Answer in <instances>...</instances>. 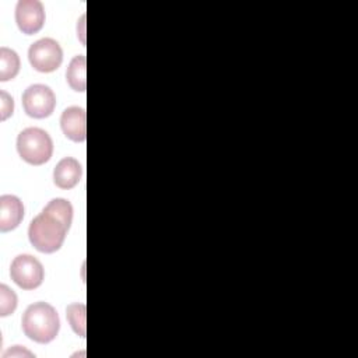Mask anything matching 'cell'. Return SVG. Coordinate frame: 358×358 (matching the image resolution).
<instances>
[{
  "label": "cell",
  "mask_w": 358,
  "mask_h": 358,
  "mask_svg": "<svg viewBox=\"0 0 358 358\" xmlns=\"http://www.w3.org/2000/svg\"><path fill=\"white\" fill-rule=\"evenodd\" d=\"M71 221V203L62 197L52 199L29 222L28 238L31 245L42 253L57 252L64 243Z\"/></svg>",
  "instance_id": "1"
},
{
  "label": "cell",
  "mask_w": 358,
  "mask_h": 358,
  "mask_svg": "<svg viewBox=\"0 0 358 358\" xmlns=\"http://www.w3.org/2000/svg\"><path fill=\"white\" fill-rule=\"evenodd\" d=\"M24 334L39 344L53 341L60 330V319L56 309L48 302L29 305L21 319Z\"/></svg>",
  "instance_id": "2"
},
{
  "label": "cell",
  "mask_w": 358,
  "mask_h": 358,
  "mask_svg": "<svg viewBox=\"0 0 358 358\" xmlns=\"http://www.w3.org/2000/svg\"><path fill=\"white\" fill-rule=\"evenodd\" d=\"M17 151L25 162L43 165L52 158L53 141L43 129L27 127L17 137Z\"/></svg>",
  "instance_id": "3"
},
{
  "label": "cell",
  "mask_w": 358,
  "mask_h": 358,
  "mask_svg": "<svg viewBox=\"0 0 358 358\" xmlns=\"http://www.w3.org/2000/svg\"><path fill=\"white\" fill-rule=\"evenodd\" d=\"M28 60L36 71L52 73L57 70L63 62V49L57 41L42 38L29 46Z\"/></svg>",
  "instance_id": "4"
},
{
  "label": "cell",
  "mask_w": 358,
  "mask_h": 358,
  "mask_svg": "<svg viewBox=\"0 0 358 358\" xmlns=\"http://www.w3.org/2000/svg\"><path fill=\"white\" fill-rule=\"evenodd\" d=\"M11 280L22 289H35L43 282L45 270L42 263L32 255H18L10 266Z\"/></svg>",
  "instance_id": "5"
},
{
  "label": "cell",
  "mask_w": 358,
  "mask_h": 358,
  "mask_svg": "<svg viewBox=\"0 0 358 358\" xmlns=\"http://www.w3.org/2000/svg\"><path fill=\"white\" fill-rule=\"evenodd\" d=\"M24 112L34 119L50 116L56 108V96L50 87L45 84H32L22 94Z\"/></svg>",
  "instance_id": "6"
},
{
  "label": "cell",
  "mask_w": 358,
  "mask_h": 358,
  "mask_svg": "<svg viewBox=\"0 0 358 358\" xmlns=\"http://www.w3.org/2000/svg\"><path fill=\"white\" fill-rule=\"evenodd\" d=\"M45 7L39 0H20L15 6V22L25 35L39 32L45 24Z\"/></svg>",
  "instance_id": "7"
},
{
  "label": "cell",
  "mask_w": 358,
  "mask_h": 358,
  "mask_svg": "<svg viewBox=\"0 0 358 358\" xmlns=\"http://www.w3.org/2000/svg\"><path fill=\"white\" fill-rule=\"evenodd\" d=\"M63 134L74 143H83L87 138V113L84 108H66L60 116Z\"/></svg>",
  "instance_id": "8"
},
{
  "label": "cell",
  "mask_w": 358,
  "mask_h": 358,
  "mask_svg": "<svg viewBox=\"0 0 358 358\" xmlns=\"http://www.w3.org/2000/svg\"><path fill=\"white\" fill-rule=\"evenodd\" d=\"M24 218L22 201L13 194L0 197V231L8 232L15 229Z\"/></svg>",
  "instance_id": "9"
},
{
  "label": "cell",
  "mask_w": 358,
  "mask_h": 358,
  "mask_svg": "<svg viewBox=\"0 0 358 358\" xmlns=\"http://www.w3.org/2000/svg\"><path fill=\"white\" fill-rule=\"evenodd\" d=\"M81 173L83 168L80 162L73 157H64L57 162L53 171V182L60 189H73L78 185Z\"/></svg>",
  "instance_id": "10"
},
{
  "label": "cell",
  "mask_w": 358,
  "mask_h": 358,
  "mask_svg": "<svg viewBox=\"0 0 358 358\" xmlns=\"http://www.w3.org/2000/svg\"><path fill=\"white\" fill-rule=\"evenodd\" d=\"M87 59L84 55H77L70 60L66 71V80L71 90L77 92H85L87 90Z\"/></svg>",
  "instance_id": "11"
},
{
  "label": "cell",
  "mask_w": 358,
  "mask_h": 358,
  "mask_svg": "<svg viewBox=\"0 0 358 358\" xmlns=\"http://www.w3.org/2000/svg\"><path fill=\"white\" fill-rule=\"evenodd\" d=\"M20 57L15 50L1 46L0 48V81L6 83L17 77L20 71Z\"/></svg>",
  "instance_id": "12"
},
{
  "label": "cell",
  "mask_w": 358,
  "mask_h": 358,
  "mask_svg": "<svg viewBox=\"0 0 358 358\" xmlns=\"http://www.w3.org/2000/svg\"><path fill=\"white\" fill-rule=\"evenodd\" d=\"M66 317H67V322H69L71 330L81 338H85V334H87V324H85L87 306H85V303H83V302L70 303L66 308Z\"/></svg>",
  "instance_id": "13"
},
{
  "label": "cell",
  "mask_w": 358,
  "mask_h": 358,
  "mask_svg": "<svg viewBox=\"0 0 358 358\" xmlns=\"http://www.w3.org/2000/svg\"><path fill=\"white\" fill-rule=\"evenodd\" d=\"M18 303L15 292L6 284L0 285V316L6 317L11 315Z\"/></svg>",
  "instance_id": "14"
},
{
  "label": "cell",
  "mask_w": 358,
  "mask_h": 358,
  "mask_svg": "<svg viewBox=\"0 0 358 358\" xmlns=\"http://www.w3.org/2000/svg\"><path fill=\"white\" fill-rule=\"evenodd\" d=\"M14 112V101L13 96L8 95L4 90L0 91V119L6 120Z\"/></svg>",
  "instance_id": "15"
},
{
  "label": "cell",
  "mask_w": 358,
  "mask_h": 358,
  "mask_svg": "<svg viewBox=\"0 0 358 358\" xmlns=\"http://www.w3.org/2000/svg\"><path fill=\"white\" fill-rule=\"evenodd\" d=\"M10 357L11 358H24V357H35V355H34V352L28 351L27 348L21 347V345H14L3 354V358H10Z\"/></svg>",
  "instance_id": "16"
}]
</instances>
